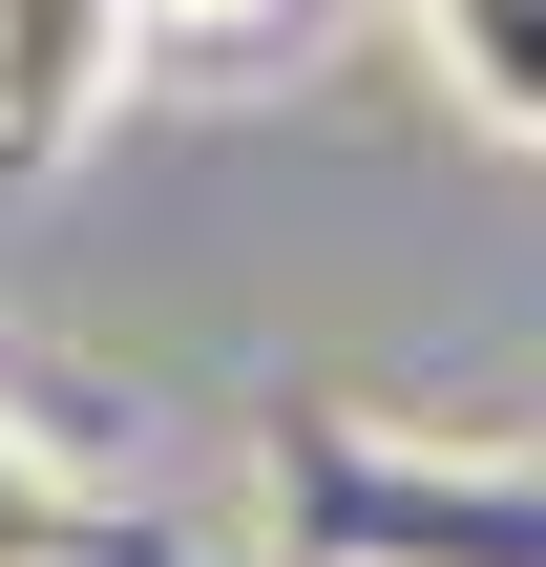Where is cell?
I'll return each instance as SVG.
<instances>
[{
  "label": "cell",
  "mask_w": 546,
  "mask_h": 567,
  "mask_svg": "<svg viewBox=\"0 0 546 567\" xmlns=\"http://www.w3.org/2000/svg\"><path fill=\"white\" fill-rule=\"evenodd\" d=\"M274 526L295 567H546V463H442L421 421H379V400H274Z\"/></svg>",
  "instance_id": "1"
},
{
  "label": "cell",
  "mask_w": 546,
  "mask_h": 567,
  "mask_svg": "<svg viewBox=\"0 0 546 567\" xmlns=\"http://www.w3.org/2000/svg\"><path fill=\"white\" fill-rule=\"evenodd\" d=\"M147 63V0H0V168H63Z\"/></svg>",
  "instance_id": "2"
},
{
  "label": "cell",
  "mask_w": 546,
  "mask_h": 567,
  "mask_svg": "<svg viewBox=\"0 0 546 567\" xmlns=\"http://www.w3.org/2000/svg\"><path fill=\"white\" fill-rule=\"evenodd\" d=\"M400 42L484 147H546V0H400Z\"/></svg>",
  "instance_id": "3"
},
{
  "label": "cell",
  "mask_w": 546,
  "mask_h": 567,
  "mask_svg": "<svg viewBox=\"0 0 546 567\" xmlns=\"http://www.w3.org/2000/svg\"><path fill=\"white\" fill-rule=\"evenodd\" d=\"M0 567H126V526H105V505H84L21 421H0Z\"/></svg>",
  "instance_id": "4"
},
{
  "label": "cell",
  "mask_w": 546,
  "mask_h": 567,
  "mask_svg": "<svg viewBox=\"0 0 546 567\" xmlns=\"http://www.w3.org/2000/svg\"><path fill=\"white\" fill-rule=\"evenodd\" d=\"M147 42L168 63H253V42H295V0H147Z\"/></svg>",
  "instance_id": "5"
}]
</instances>
